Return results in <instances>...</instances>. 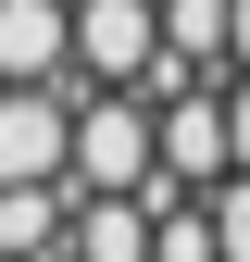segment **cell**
Returning a JSON list of instances; mask_svg holds the SVG:
<instances>
[{"label": "cell", "instance_id": "obj_1", "mask_svg": "<svg viewBox=\"0 0 250 262\" xmlns=\"http://www.w3.org/2000/svg\"><path fill=\"white\" fill-rule=\"evenodd\" d=\"M75 88H125V100L163 113L175 88H200V75L163 62V0H75Z\"/></svg>", "mask_w": 250, "mask_h": 262}, {"label": "cell", "instance_id": "obj_2", "mask_svg": "<svg viewBox=\"0 0 250 262\" xmlns=\"http://www.w3.org/2000/svg\"><path fill=\"white\" fill-rule=\"evenodd\" d=\"M75 100L88 88H0V187H75Z\"/></svg>", "mask_w": 250, "mask_h": 262}, {"label": "cell", "instance_id": "obj_3", "mask_svg": "<svg viewBox=\"0 0 250 262\" xmlns=\"http://www.w3.org/2000/svg\"><path fill=\"white\" fill-rule=\"evenodd\" d=\"M225 175H238V125H225V88H175V100H163V187L213 200Z\"/></svg>", "mask_w": 250, "mask_h": 262}, {"label": "cell", "instance_id": "obj_4", "mask_svg": "<svg viewBox=\"0 0 250 262\" xmlns=\"http://www.w3.org/2000/svg\"><path fill=\"white\" fill-rule=\"evenodd\" d=\"M0 88H75V0H0Z\"/></svg>", "mask_w": 250, "mask_h": 262}, {"label": "cell", "instance_id": "obj_5", "mask_svg": "<svg viewBox=\"0 0 250 262\" xmlns=\"http://www.w3.org/2000/svg\"><path fill=\"white\" fill-rule=\"evenodd\" d=\"M75 187H0V262H62Z\"/></svg>", "mask_w": 250, "mask_h": 262}, {"label": "cell", "instance_id": "obj_6", "mask_svg": "<svg viewBox=\"0 0 250 262\" xmlns=\"http://www.w3.org/2000/svg\"><path fill=\"white\" fill-rule=\"evenodd\" d=\"M62 262H150V200H75Z\"/></svg>", "mask_w": 250, "mask_h": 262}, {"label": "cell", "instance_id": "obj_7", "mask_svg": "<svg viewBox=\"0 0 250 262\" xmlns=\"http://www.w3.org/2000/svg\"><path fill=\"white\" fill-rule=\"evenodd\" d=\"M150 262H225V237H213V200H175V212H150Z\"/></svg>", "mask_w": 250, "mask_h": 262}, {"label": "cell", "instance_id": "obj_8", "mask_svg": "<svg viewBox=\"0 0 250 262\" xmlns=\"http://www.w3.org/2000/svg\"><path fill=\"white\" fill-rule=\"evenodd\" d=\"M213 237H225V262H250V175L213 187Z\"/></svg>", "mask_w": 250, "mask_h": 262}]
</instances>
